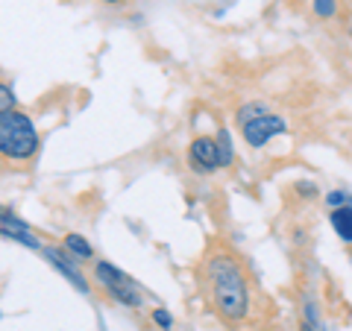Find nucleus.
<instances>
[{"mask_svg":"<svg viewBox=\"0 0 352 331\" xmlns=\"http://www.w3.org/2000/svg\"><path fill=\"white\" fill-rule=\"evenodd\" d=\"M206 284L214 311L226 323H241L250 314V282L229 252H212L206 261Z\"/></svg>","mask_w":352,"mask_h":331,"instance_id":"1","label":"nucleus"},{"mask_svg":"<svg viewBox=\"0 0 352 331\" xmlns=\"http://www.w3.org/2000/svg\"><path fill=\"white\" fill-rule=\"evenodd\" d=\"M38 150V132L32 117L18 112H0V152L6 161H30Z\"/></svg>","mask_w":352,"mask_h":331,"instance_id":"2","label":"nucleus"},{"mask_svg":"<svg viewBox=\"0 0 352 331\" xmlns=\"http://www.w3.org/2000/svg\"><path fill=\"white\" fill-rule=\"evenodd\" d=\"M94 279L103 284V290L112 296L118 305H124V308H141V302H144V296H141L138 284L132 282L124 270H118L112 261H97L94 264Z\"/></svg>","mask_w":352,"mask_h":331,"instance_id":"3","label":"nucleus"},{"mask_svg":"<svg viewBox=\"0 0 352 331\" xmlns=\"http://www.w3.org/2000/svg\"><path fill=\"white\" fill-rule=\"evenodd\" d=\"M285 132H288V120L279 117V115H270V112L241 126V135H244V141L252 150H261L264 144H270L276 135H285Z\"/></svg>","mask_w":352,"mask_h":331,"instance_id":"4","label":"nucleus"},{"mask_svg":"<svg viewBox=\"0 0 352 331\" xmlns=\"http://www.w3.org/2000/svg\"><path fill=\"white\" fill-rule=\"evenodd\" d=\"M188 164L194 173H214L220 170L223 164H220V147H217V138H208V135H197L188 147Z\"/></svg>","mask_w":352,"mask_h":331,"instance_id":"5","label":"nucleus"},{"mask_svg":"<svg viewBox=\"0 0 352 331\" xmlns=\"http://www.w3.org/2000/svg\"><path fill=\"white\" fill-rule=\"evenodd\" d=\"M41 252H44V258L50 261V267L59 270V275H65V279H68L76 290L85 293V296L91 293V288H88V282H85V275L80 273V261H76L68 249H65V247L62 249L59 247H44Z\"/></svg>","mask_w":352,"mask_h":331,"instance_id":"6","label":"nucleus"},{"mask_svg":"<svg viewBox=\"0 0 352 331\" xmlns=\"http://www.w3.org/2000/svg\"><path fill=\"white\" fill-rule=\"evenodd\" d=\"M329 223H332L335 235L344 240V244L352 247V205H344V208H332L329 212Z\"/></svg>","mask_w":352,"mask_h":331,"instance_id":"7","label":"nucleus"},{"mask_svg":"<svg viewBox=\"0 0 352 331\" xmlns=\"http://www.w3.org/2000/svg\"><path fill=\"white\" fill-rule=\"evenodd\" d=\"M62 244H65V249H68L76 261H91V258H94L91 244H88V238H82L80 231H68Z\"/></svg>","mask_w":352,"mask_h":331,"instance_id":"8","label":"nucleus"},{"mask_svg":"<svg viewBox=\"0 0 352 331\" xmlns=\"http://www.w3.org/2000/svg\"><path fill=\"white\" fill-rule=\"evenodd\" d=\"M270 109H267V103L264 100H256V103H244L238 109V115H235V120H238V126H244V124H250V120H256V117H261V115H267Z\"/></svg>","mask_w":352,"mask_h":331,"instance_id":"9","label":"nucleus"},{"mask_svg":"<svg viewBox=\"0 0 352 331\" xmlns=\"http://www.w3.org/2000/svg\"><path fill=\"white\" fill-rule=\"evenodd\" d=\"M214 138H217V147H220V164H223V168H229V164L235 161V150H232V135H229V129H226V126H220Z\"/></svg>","mask_w":352,"mask_h":331,"instance_id":"10","label":"nucleus"},{"mask_svg":"<svg viewBox=\"0 0 352 331\" xmlns=\"http://www.w3.org/2000/svg\"><path fill=\"white\" fill-rule=\"evenodd\" d=\"M3 238H6V240H12V244L27 247V249H44V247H41V240L32 235V231H12V229H3Z\"/></svg>","mask_w":352,"mask_h":331,"instance_id":"11","label":"nucleus"},{"mask_svg":"<svg viewBox=\"0 0 352 331\" xmlns=\"http://www.w3.org/2000/svg\"><path fill=\"white\" fill-rule=\"evenodd\" d=\"M311 9L317 18H332L338 12V0H311Z\"/></svg>","mask_w":352,"mask_h":331,"instance_id":"12","label":"nucleus"},{"mask_svg":"<svg viewBox=\"0 0 352 331\" xmlns=\"http://www.w3.org/2000/svg\"><path fill=\"white\" fill-rule=\"evenodd\" d=\"M0 223H3V229H12V231H32L27 220L15 217L12 212H3V217H0Z\"/></svg>","mask_w":352,"mask_h":331,"instance_id":"13","label":"nucleus"},{"mask_svg":"<svg viewBox=\"0 0 352 331\" xmlns=\"http://www.w3.org/2000/svg\"><path fill=\"white\" fill-rule=\"evenodd\" d=\"M326 205L329 208H344V205H352V196L346 191H329L326 194Z\"/></svg>","mask_w":352,"mask_h":331,"instance_id":"14","label":"nucleus"},{"mask_svg":"<svg viewBox=\"0 0 352 331\" xmlns=\"http://www.w3.org/2000/svg\"><path fill=\"white\" fill-rule=\"evenodd\" d=\"M15 109V91L6 82L0 85V112H12Z\"/></svg>","mask_w":352,"mask_h":331,"instance_id":"15","label":"nucleus"},{"mask_svg":"<svg viewBox=\"0 0 352 331\" xmlns=\"http://www.w3.org/2000/svg\"><path fill=\"white\" fill-rule=\"evenodd\" d=\"M153 323H156L159 328H164V331H170L173 328V317L164 311V308H156V311H153Z\"/></svg>","mask_w":352,"mask_h":331,"instance_id":"16","label":"nucleus"},{"mask_svg":"<svg viewBox=\"0 0 352 331\" xmlns=\"http://www.w3.org/2000/svg\"><path fill=\"white\" fill-rule=\"evenodd\" d=\"M294 187H296V194H300V196H314L317 194V185L314 182H296Z\"/></svg>","mask_w":352,"mask_h":331,"instance_id":"17","label":"nucleus"},{"mask_svg":"<svg viewBox=\"0 0 352 331\" xmlns=\"http://www.w3.org/2000/svg\"><path fill=\"white\" fill-rule=\"evenodd\" d=\"M300 331H317V328H314L311 323H302V326H300Z\"/></svg>","mask_w":352,"mask_h":331,"instance_id":"18","label":"nucleus"},{"mask_svg":"<svg viewBox=\"0 0 352 331\" xmlns=\"http://www.w3.org/2000/svg\"><path fill=\"white\" fill-rule=\"evenodd\" d=\"M103 3H109V6H120L124 0H103Z\"/></svg>","mask_w":352,"mask_h":331,"instance_id":"19","label":"nucleus"},{"mask_svg":"<svg viewBox=\"0 0 352 331\" xmlns=\"http://www.w3.org/2000/svg\"><path fill=\"white\" fill-rule=\"evenodd\" d=\"M349 261H352V247H349Z\"/></svg>","mask_w":352,"mask_h":331,"instance_id":"20","label":"nucleus"}]
</instances>
